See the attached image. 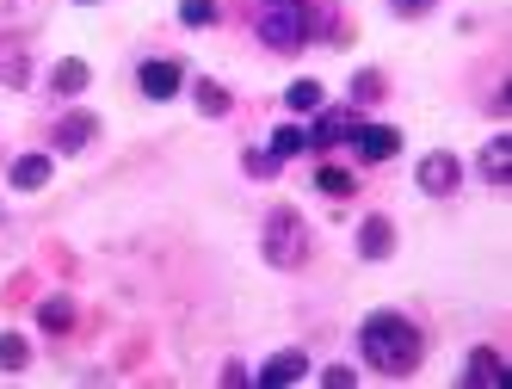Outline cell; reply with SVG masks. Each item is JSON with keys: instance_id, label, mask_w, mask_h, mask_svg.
I'll use <instances>...</instances> for the list:
<instances>
[{"instance_id": "obj_1", "label": "cell", "mask_w": 512, "mask_h": 389, "mask_svg": "<svg viewBox=\"0 0 512 389\" xmlns=\"http://www.w3.org/2000/svg\"><path fill=\"white\" fill-rule=\"evenodd\" d=\"M253 38L272 56H290L315 38H346L334 19V0H253Z\"/></svg>"}, {"instance_id": "obj_2", "label": "cell", "mask_w": 512, "mask_h": 389, "mask_svg": "<svg viewBox=\"0 0 512 389\" xmlns=\"http://www.w3.org/2000/svg\"><path fill=\"white\" fill-rule=\"evenodd\" d=\"M358 352L377 377H414L420 359H426V340L401 309H377V315H364V328H358Z\"/></svg>"}, {"instance_id": "obj_3", "label": "cell", "mask_w": 512, "mask_h": 389, "mask_svg": "<svg viewBox=\"0 0 512 389\" xmlns=\"http://www.w3.org/2000/svg\"><path fill=\"white\" fill-rule=\"evenodd\" d=\"M260 260L272 272H297L309 260V223H303V210H290V204L266 210V223H260Z\"/></svg>"}, {"instance_id": "obj_4", "label": "cell", "mask_w": 512, "mask_h": 389, "mask_svg": "<svg viewBox=\"0 0 512 389\" xmlns=\"http://www.w3.org/2000/svg\"><path fill=\"white\" fill-rule=\"evenodd\" d=\"M364 124V112L358 105H321L315 112V124H309V143H315V155L321 149H334V143H352V130Z\"/></svg>"}, {"instance_id": "obj_5", "label": "cell", "mask_w": 512, "mask_h": 389, "mask_svg": "<svg viewBox=\"0 0 512 389\" xmlns=\"http://www.w3.org/2000/svg\"><path fill=\"white\" fill-rule=\"evenodd\" d=\"M414 180H420L426 198H457V186H463V161L438 149V155H426V161L414 167Z\"/></svg>"}, {"instance_id": "obj_6", "label": "cell", "mask_w": 512, "mask_h": 389, "mask_svg": "<svg viewBox=\"0 0 512 389\" xmlns=\"http://www.w3.org/2000/svg\"><path fill=\"white\" fill-rule=\"evenodd\" d=\"M93 143H99V118H93V112H62L56 130H50V149H56V155H81V149H93Z\"/></svg>"}, {"instance_id": "obj_7", "label": "cell", "mask_w": 512, "mask_h": 389, "mask_svg": "<svg viewBox=\"0 0 512 389\" xmlns=\"http://www.w3.org/2000/svg\"><path fill=\"white\" fill-rule=\"evenodd\" d=\"M136 87H142V99H155V105H161V99H173L179 87H186V68H179L173 56H155V62H142V68H136Z\"/></svg>"}, {"instance_id": "obj_8", "label": "cell", "mask_w": 512, "mask_h": 389, "mask_svg": "<svg viewBox=\"0 0 512 389\" xmlns=\"http://www.w3.org/2000/svg\"><path fill=\"white\" fill-rule=\"evenodd\" d=\"M395 149H401V130H395V124H358V130H352V155H358L364 167L389 161Z\"/></svg>"}, {"instance_id": "obj_9", "label": "cell", "mask_w": 512, "mask_h": 389, "mask_svg": "<svg viewBox=\"0 0 512 389\" xmlns=\"http://www.w3.org/2000/svg\"><path fill=\"white\" fill-rule=\"evenodd\" d=\"M309 377V352L303 346H284V352H272V359L253 371V383H266V389H284V383H303Z\"/></svg>"}, {"instance_id": "obj_10", "label": "cell", "mask_w": 512, "mask_h": 389, "mask_svg": "<svg viewBox=\"0 0 512 389\" xmlns=\"http://www.w3.org/2000/svg\"><path fill=\"white\" fill-rule=\"evenodd\" d=\"M463 383H469V389H494V383H506V352H500V346H469Z\"/></svg>"}, {"instance_id": "obj_11", "label": "cell", "mask_w": 512, "mask_h": 389, "mask_svg": "<svg viewBox=\"0 0 512 389\" xmlns=\"http://www.w3.org/2000/svg\"><path fill=\"white\" fill-rule=\"evenodd\" d=\"M389 254H395V223H389V217H364V223H358V260L377 266V260H389Z\"/></svg>"}, {"instance_id": "obj_12", "label": "cell", "mask_w": 512, "mask_h": 389, "mask_svg": "<svg viewBox=\"0 0 512 389\" xmlns=\"http://www.w3.org/2000/svg\"><path fill=\"white\" fill-rule=\"evenodd\" d=\"M475 173H482L488 186H512V136H506V130H500L494 143L482 149V161H475Z\"/></svg>"}, {"instance_id": "obj_13", "label": "cell", "mask_w": 512, "mask_h": 389, "mask_svg": "<svg viewBox=\"0 0 512 389\" xmlns=\"http://www.w3.org/2000/svg\"><path fill=\"white\" fill-rule=\"evenodd\" d=\"M87 81H93V68H87L81 56H62V62L50 68V93H62V99H81Z\"/></svg>"}, {"instance_id": "obj_14", "label": "cell", "mask_w": 512, "mask_h": 389, "mask_svg": "<svg viewBox=\"0 0 512 389\" xmlns=\"http://www.w3.org/2000/svg\"><path fill=\"white\" fill-rule=\"evenodd\" d=\"M192 105H198L204 118H229V112H235L229 87H223V81H210V75H198V81H192Z\"/></svg>"}, {"instance_id": "obj_15", "label": "cell", "mask_w": 512, "mask_h": 389, "mask_svg": "<svg viewBox=\"0 0 512 389\" xmlns=\"http://www.w3.org/2000/svg\"><path fill=\"white\" fill-rule=\"evenodd\" d=\"M50 173H56V155H19V161H13V186H19V192H44Z\"/></svg>"}, {"instance_id": "obj_16", "label": "cell", "mask_w": 512, "mask_h": 389, "mask_svg": "<svg viewBox=\"0 0 512 389\" xmlns=\"http://www.w3.org/2000/svg\"><path fill=\"white\" fill-rule=\"evenodd\" d=\"M266 149H272L278 161H290V155H315V143H309V124H278Z\"/></svg>"}, {"instance_id": "obj_17", "label": "cell", "mask_w": 512, "mask_h": 389, "mask_svg": "<svg viewBox=\"0 0 512 389\" xmlns=\"http://www.w3.org/2000/svg\"><path fill=\"white\" fill-rule=\"evenodd\" d=\"M284 105H290L297 118H315L321 105H327V93H321V81H309V75H303V81H290V87H284Z\"/></svg>"}, {"instance_id": "obj_18", "label": "cell", "mask_w": 512, "mask_h": 389, "mask_svg": "<svg viewBox=\"0 0 512 389\" xmlns=\"http://www.w3.org/2000/svg\"><path fill=\"white\" fill-rule=\"evenodd\" d=\"M38 328L44 334H68L75 328V297H44L38 303Z\"/></svg>"}, {"instance_id": "obj_19", "label": "cell", "mask_w": 512, "mask_h": 389, "mask_svg": "<svg viewBox=\"0 0 512 389\" xmlns=\"http://www.w3.org/2000/svg\"><path fill=\"white\" fill-rule=\"evenodd\" d=\"M315 186L327 198H358V173L352 167H315Z\"/></svg>"}, {"instance_id": "obj_20", "label": "cell", "mask_w": 512, "mask_h": 389, "mask_svg": "<svg viewBox=\"0 0 512 389\" xmlns=\"http://www.w3.org/2000/svg\"><path fill=\"white\" fill-rule=\"evenodd\" d=\"M25 75H31L25 50H19L13 38H0V81H7V87H25Z\"/></svg>"}, {"instance_id": "obj_21", "label": "cell", "mask_w": 512, "mask_h": 389, "mask_svg": "<svg viewBox=\"0 0 512 389\" xmlns=\"http://www.w3.org/2000/svg\"><path fill=\"white\" fill-rule=\"evenodd\" d=\"M346 93H352V105L364 112V105H377V99H383V75H377V68H358Z\"/></svg>"}, {"instance_id": "obj_22", "label": "cell", "mask_w": 512, "mask_h": 389, "mask_svg": "<svg viewBox=\"0 0 512 389\" xmlns=\"http://www.w3.org/2000/svg\"><path fill=\"white\" fill-rule=\"evenodd\" d=\"M278 167H284V161H278L272 149H247V155H241V173H247V180H278Z\"/></svg>"}, {"instance_id": "obj_23", "label": "cell", "mask_w": 512, "mask_h": 389, "mask_svg": "<svg viewBox=\"0 0 512 389\" xmlns=\"http://www.w3.org/2000/svg\"><path fill=\"white\" fill-rule=\"evenodd\" d=\"M216 19H223V7H216V0H179V25H216Z\"/></svg>"}, {"instance_id": "obj_24", "label": "cell", "mask_w": 512, "mask_h": 389, "mask_svg": "<svg viewBox=\"0 0 512 389\" xmlns=\"http://www.w3.org/2000/svg\"><path fill=\"white\" fill-rule=\"evenodd\" d=\"M25 359H31L25 334H0V371H25Z\"/></svg>"}, {"instance_id": "obj_25", "label": "cell", "mask_w": 512, "mask_h": 389, "mask_svg": "<svg viewBox=\"0 0 512 389\" xmlns=\"http://www.w3.org/2000/svg\"><path fill=\"white\" fill-rule=\"evenodd\" d=\"M352 383H358L352 365H327V371H321V389H352Z\"/></svg>"}, {"instance_id": "obj_26", "label": "cell", "mask_w": 512, "mask_h": 389, "mask_svg": "<svg viewBox=\"0 0 512 389\" xmlns=\"http://www.w3.org/2000/svg\"><path fill=\"white\" fill-rule=\"evenodd\" d=\"M389 7H395L401 19H426V13L438 7V0H389Z\"/></svg>"}, {"instance_id": "obj_27", "label": "cell", "mask_w": 512, "mask_h": 389, "mask_svg": "<svg viewBox=\"0 0 512 389\" xmlns=\"http://www.w3.org/2000/svg\"><path fill=\"white\" fill-rule=\"evenodd\" d=\"M223 383H229V389H241V383H253V371H247L241 359H229V365H223Z\"/></svg>"}]
</instances>
